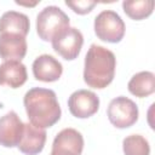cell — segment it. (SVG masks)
<instances>
[{"label": "cell", "mask_w": 155, "mask_h": 155, "mask_svg": "<svg viewBox=\"0 0 155 155\" xmlns=\"http://www.w3.org/2000/svg\"><path fill=\"white\" fill-rule=\"evenodd\" d=\"M23 104L30 124L39 128L51 127L61 119L62 110L52 90L33 87L24 94Z\"/></svg>", "instance_id": "cell-1"}, {"label": "cell", "mask_w": 155, "mask_h": 155, "mask_svg": "<svg viewBox=\"0 0 155 155\" xmlns=\"http://www.w3.org/2000/svg\"><path fill=\"white\" fill-rule=\"evenodd\" d=\"M115 68V54L103 46L92 44L85 57L84 81L92 88H105L114 79Z\"/></svg>", "instance_id": "cell-2"}, {"label": "cell", "mask_w": 155, "mask_h": 155, "mask_svg": "<svg viewBox=\"0 0 155 155\" xmlns=\"http://www.w3.org/2000/svg\"><path fill=\"white\" fill-rule=\"evenodd\" d=\"M68 27V15L57 6H46L36 17V31L44 41H52Z\"/></svg>", "instance_id": "cell-3"}, {"label": "cell", "mask_w": 155, "mask_h": 155, "mask_svg": "<svg viewBox=\"0 0 155 155\" xmlns=\"http://www.w3.org/2000/svg\"><path fill=\"white\" fill-rule=\"evenodd\" d=\"M125 23L115 11L104 10L94 18V33L102 41L120 42L125 35Z\"/></svg>", "instance_id": "cell-4"}, {"label": "cell", "mask_w": 155, "mask_h": 155, "mask_svg": "<svg viewBox=\"0 0 155 155\" xmlns=\"http://www.w3.org/2000/svg\"><path fill=\"white\" fill-rule=\"evenodd\" d=\"M138 107L137 104L124 96H119L108 105L107 115L113 126L116 128H127L134 125L138 120Z\"/></svg>", "instance_id": "cell-5"}, {"label": "cell", "mask_w": 155, "mask_h": 155, "mask_svg": "<svg viewBox=\"0 0 155 155\" xmlns=\"http://www.w3.org/2000/svg\"><path fill=\"white\" fill-rule=\"evenodd\" d=\"M53 50L64 59H75L82 47L84 36L81 31L74 27H68L59 35H57L52 41Z\"/></svg>", "instance_id": "cell-6"}, {"label": "cell", "mask_w": 155, "mask_h": 155, "mask_svg": "<svg viewBox=\"0 0 155 155\" xmlns=\"http://www.w3.org/2000/svg\"><path fill=\"white\" fill-rule=\"evenodd\" d=\"M69 111L78 119H87L94 115L99 109V98L88 90H78L68 99Z\"/></svg>", "instance_id": "cell-7"}, {"label": "cell", "mask_w": 155, "mask_h": 155, "mask_svg": "<svg viewBox=\"0 0 155 155\" xmlns=\"http://www.w3.org/2000/svg\"><path fill=\"white\" fill-rule=\"evenodd\" d=\"M24 124L16 111L11 110L0 117V145L5 148L18 147L23 136Z\"/></svg>", "instance_id": "cell-8"}, {"label": "cell", "mask_w": 155, "mask_h": 155, "mask_svg": "<svg viewBox=\"0 0 155 155\" xmlns=\"http://www.w3.org/2000/svg\"><path fill=\"white\" fill-rule=\"evenodd\" d=\"M63 73V67L58 59L51 54H41L33 62V74L36 80L44 82L57 81Z\"/></svg>", "instance_id": "cell-9"}, {"label": "cell", "mask_w": 155, "mask_h": 155, "mask_svg": "<svg viewBox=\"0 0 155 155\" xmlns=\"http://www.w3.org/2000/svg\"><path fill=\"white\" fill-rule=\"evenodd\" d=\"M46 137L47 134L44 128H39L29 122L24 124L23 136L17 148L25 155H36L42 151Z\"/></svg>", "instance_id": "cell-10"}, {"label": "cell", "mask_w": 155, "mask_h": 155, "mask_svg": "<svg viewBox=\"0 0 155 155\" xmlns=\"http://www.w3.org/2000/svg\"><path fill=\"white\" fill-rule=\"evenodd\" d=\"M27 53L25 38L4 33L0 34V57L4 61H18L21 62Z\"/></svg>", "instance_id": "cell-11"}, {"label": "cell", "mask_w": 155, "mask_h": 155, "mask_svg": "<svg viewBox=\"0 0 155 155\" xmlns=\"http://www.w3.org/2000/svg\"><path fill=\"white\" fill-rule=\"evenodd\" d=\"M27 68L18 61H5L0 64V85L18 88L27 81Z\"/></svg>", "instance_id": "cell-12"}, {"label": "cell", "mask_w": 155, "mask_h": 155, "mask_svg": "<svg viewBox=\"0 0 155 155\" xmlns=\"http://www.w3.org/2000/svg\"><path fill=\"white\" fill-rule=\"evenodd\" d=\"M30 29V22L27 15L17 11H7L0 17V34L10 33L23 38L27 36Z\"/></svg>", "instance_id": "cell-13"}, {"label": "cell", "mask_w": 155, "mask_h": 155, "mask_svg": "<svg viewBox=\"0 0 155 155\" xmlns=\"http://www.w3.org/2000/svg\"><path fill=\"white\" fill-rule=\"evenodd\" d=\"M52 149H63L74 155H81L84 149V137L74 128H64L54 137Z\"/></svg>", "instance_id": "cell-14"}, {"label": "cell", "mask_w": 155, "mask_h": 155, "mask_svg": "<svg viewBox=\"0 0 155 155\" xmlns=\"http://www.w3.org/2000/svg\"><path fill=\"white\" fill-rule=\"evenodd\" d=\"M127 87L136 97H148L155 91V75L151 71H139L131 78Z\"/></svg>", "instance_id": "cell-15"}, {"label": "cell", "mask_w": 155, "mask_h": 155, "mask_svg": "<svg viewBox=\"0 0 155 155\" xmlns=\"http://www.w3.org/2000/svg\"><path fill=\"white\" fill-rule=\"evenodd\" d=\"M154 5L153 0H127L122 2V8L131 19L142 21L153 13Z\"/></svg>", "instance_id": "cell-16"}, {"label": "cell", "mask_w": 155, "mask_h": 155, "mask_svg": "<svg viewBox=\"0 0 155 155\" xmlns=\"http://www.w3.org/2000/svg\"><path fill=\"white\" fill-rule=\"evenodd\" d=\"M125 155H150V145L140 134L127 136L122 142Z\"/></svg>", "instance_id": "cell-17"}, {"label": "cell", "mask_w": 155, "mask_h": 155, "mask_svg": "<svg viewBox=\"0 0 155 155\" xmlns=\"http://www.w3.org/2000/svg\"><path fill=\"white\" fill-rule=\"evenodd\" d=\"M65 5L69 6L78 15H86L92 11V8L97 5V2L88 0H78V1H65Z\"/></svg>", "instance_id": "cell-18"}, {"label": "cell", "mask_w": 155, "mask_h": 155, "mask_svg": "<svg viewBox=\"0 0 155 155\" xmlns=\"http://www.w3.org/2000/svg\"><path fill=\"white\" fill-rule=\"evenodd\" d=\"M50 155H74V154L70 151L63 150V149H52Z\"/></svg>", "instance_id": "cell-19"}]
</instances>
